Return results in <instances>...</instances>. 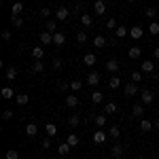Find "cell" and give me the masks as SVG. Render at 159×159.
<instances>
[{
  "label": "cell",
  "instance_id": "1",
  "mask_svg": "<svg viewBox=\"0 0 159 159\" xmlns=\"http://www.w3.org/2000/svg\"><path fill=\"white\" fill-rule=\"evenodd\" d=\"M106 138H108V132H102V129L93 132V142H96V144H104Z\"/></svg>",
  "mask_w": 159,
  "mask_h": 159
},
{
  "label": "cell",
  "instance_id": "2",
  "mask_svg": "<svg viewBox=\"0 0 159 159\" xmlns=\"http://www.w3.org/2000/svg\"><path fill=\"white\" fill-rule=\"evenodd\" d=\"M140 100H142V104L147 106V104H151V102L155 100V96H153V91H148V89H144V91H140Z\"/></svg>",
  "mask_w": 159,
  "mask_h": 159
},
{
  "label": "cell",
  "instance_id": "3",
  "mask_svg": "<svg viewBox=\"0 0 159 159\" xmlns=\"http://www.w3.org/2000/svg\"><path fill=\"white\" fill-rule=\"evenodd\" d=\"M100 81H102V79H100V74H98V72H89V74H87V85L98 87Z\"/></svg>",
  "mask_w": 159,
  "mask_h": 159
},
{
  "label": "cell",
  "instance_id": "4",
  "mask_svg": "<svg viewBox=\"0 0 159 159\" xmlns=\"http://www.w3.org/2000/svg\"><path fill=\"white\" fill-rule=\"evenodd\" d=\"M68 15H70V11H68L66 7H60V9L55 11V19H57V21H64V19H68Z\"/></svg>",
  "mask_w": 159,
  "mask_h": 159
},
{
  "label": "cell",
  "instance_id": "5",
  "mask_svg": "<svg viewBox=\"0 0 159 159\" xmlns=\"http://www.w3.org/2000/svg\"><path fill=\"white\" fill-rule=\"evenodd\" d=\"M64 102H66V106H68V108H76V106H79V96H66V98H64Z\"/></svg>",
  "mask_w": 159,
  "mask_h": 159
},
{
  "label": "cell",
  "instance_id": "6",
  "mask_svg": "<svg viewBox=\"0 0 159 159\" xmlns=\"http://www.w3.org/2000/svg\"><path fill=\"white\" fill-rule=\"evenodd\" d=\"M123 91H125V96H138V87H136V83H127V85L123 87Z\"/></svg>",
  "mask_w": 159,
  "mask_h": 159
},
{
  "label": "cell",
  "instance_id": "7",
  "mask_svg": "<svg viewBox=\"0 0 159 159\" xmlns=\"http://www.w3.org/2000/svg\"><path fill=\"white\" fill-rule=\"evenodd\" d=\"M110 155H112L115 159H119V157L123 155V147L119 144V142H115V144H112V148H110Z\"/></svg>",
  "mask_w": 159,
  "mask_h": 159
},
{
  "label": "cell",
  "instance_id": "8",
  "mask_svg": "<svg viewBox=\"0 0 159 159\" xmlns=\"http://www.w3.org/2000/svg\"><path fill=\"white\" fill-rule=\"evenodd\" d=\"M93 11L98 13V15H104V13H106V2H104V0H96V4H93Z\"/></svg>",
  "mask_w": 159,
  "mask_h": 159
},
{
  "label": "cell",
  "instance_id": "9",
  "mask_svg": "<svg viewBox=\"0 0 159 159\" xmlns=\"http://www.w3.org/2000/svg\"><path fill=\"white\" fill-rule=\"evenodd\" d=\"M81 24H83V28H91L93 17H91V15H87V13H81Z\"/></svg>",
  "mask_w": 159,
  "mask_h": 159
},
{
  "label": "cell",
  "instance_id": "10",
  "mask_svg": "<svg viewBox=\"0 0 159 159\" xmlns=\"http://www.w3.org/2000/svg\"><path fill=\"white\" fill-rule=\"evenodd\" d=\"M129 34H132V38H134V40H140L144 32H142V28H140V25H134V28L129 30Z\"/></svg>",
  "mask_w": 159,
  "mask_h": 159
},
{
  "label": "cell",
  "instance_id": "11",
  "mask_svg": "<svg viewBox=\"0 0 159 159\" xmlns=\"http://www.w3.org/2000/svg\"><path fill=\"white\" fill-rule=\"evenodd\" d=\"M127 55H129V60H138V57L142 55V49H140V47H129Z\"/></svg>",
  "mask_w": 159,
  "mask_h": 159
},
{
  "label": "cell",
  "instance_id": "12",
  "mask_svg": "<svg viewBox=\"0 0 159 159\" xmlns=\"http://www.w3.org/2000/svg\"><path fill=\"white\" fill-rule=\"evenodd\" d=\"M106 70L112 72V74H117V70H119V61L117 60H108L106 61Z\"/></svg>",
  "mask_w": 159,
  "mask_h": 159
},
{
  "label": "cell",
  "instance_id": "13",
  "mask_svg": "<svg viewBox=\"0 0 159 159\" xmlns=\"http://www.w3.org/2000/svg\"><path fill=\"white\" fill-rule=\"evenodd\" d=\"M96 61H98V57H96L93 53H85V55H83V64H85V66H93Z\"/></svg>",
  "mask_w": 159,
  "mask_h": 159
},
{
  "label": "cell",
  "instance_id": "14",
  "mask_svg": "<svg viewBox=\"0 0 159 159\" xmlns=\"http://www.w3.org/2000/svg\"><path fill=\"white\" fill-rule=\"evenodd\" d=\"M25 134L30 136V138H34V136L38 134V127H36V123H28V125H25Z\"/></svg>",
  "mask_w": 159,
  "mask_h": 159
},
{
  "label": "cell",
  "instance_id": "15",
  "mask_svg": "<svg viewBox=\"0 0 159 159\" xmlns=\"http://www.w3.org/2000/svg\"><path fill=\"white\" fill-rule=\"evenodd\" d=\"M140 70H142V72H153V70H155V64H153L151 60L142 61V64H140Z\"/></svg>",
  "mask_w": 159,
  "mask_h": 159
},
{
  "label": "cell",
  "instance_id": "16",
  "mask_svg": "<svg viewBox=\"0 0 159 159\" xmlns=\"http://www.w3.org/2000/svg\"><path fill=\"white\" fill-rule=\"evenodd\" d=\"M64 43H66V34L55 32V34H53V45H57V47H60V45H64Z\"/></svg>",
  "mask_w": 159,
  "mask_h": 159
},
{
  "label": "cell",
  "instance_id": "17",
  "mask_svg": "<svg viewBox=\"0 0 159 159\" xmlns=\"http://www.w3.org/2000/svg\"><path fill=\"white\" fill-rule=\"evenodd\" d=\"M117 102H106V106H104V115H112V112H117Z\"/></svg>",
  "mask_w": 159,
  "mask_h": 159
},
{
  "label": "cell",
  "instance_id": "18",
  "mask_svg": "<svg viewBox=\"0 0 159 159\" xmlns=\"http://www.w3.org/2000/svg\"><path fill=\"white\" fill-rule=\"evenodd\" d=\"M43 70H45V64H43L40 60H34V64H32V72H34V74H40Z\"/></svg>",
  "mask_w": 159,
  "mask_h": 159
},
{
  "label": "cell",
  "instance_id": "19",
  "mask_svg": "<svg viewBox=\"0 0 159 159\" xmlns=\"http://www.w3.org/2000/svg\"><path fill=\"white\" fill-rule=\"evenodd\" d=\"M47 32H51V34L57 32V19H47Z\"/></svg>",
  "mask_w": 159,
  "mask_h": 159
},
{
  "label": "cell",
  "instance_id": "20",
  "mask_svg": "<svg viewBox=\"0 0 159 159\" xmlns=\"http://www.w3.org/2000/svg\"><path fill=\"white\" fill-rule=\"evenodd\" d=\"M40 43H43V45H51V43H53V34H51V32H43V34H40Z\"/></svg>",
  "mask_w": 159,
  "mask_h": 159
},
{
  "label": "cell",
  "instance_id": "21",
  "mask_svg": "<svg viewBox=\"0 0 159 159\" xmlns=\"http://www.w3.org/2000/svg\"><path fill=\"white\" fill-rule=\"evenodd\" d=\"M91 102H93V104H102V102H104V96H102V91H98V89H96V91L91 93Z\"/></svg>",
  "mask_w": 159,
  "mask_h": 159
},
{
  "label": "cell",
  "instance_id": "22",
  "mask_svg": "<svg viewBox=\"0 0 159 159\" xmlns=\"http://www.w3.org/2000/svg\"><path fill=\"white\" fill-rule=\"evenodd\" d=\"M70 148H72V147H70L68 142H61L60 147H57V153H60L61 157H64V155H68V153H70Z\"/></svg>",
  "mask_w": 159,
  "mask_h": 159
},
{
  "label": "cell",
  "instance_id": "23",
  "mask_svg": "<svg viewBox=\"0 0 159 159\" xmlns=\"http://www.w3.org/2000/svg\"><path fill=\"white\" fill-rule=\"evenodd\" d=\"M4 76H7V81H13V79L17 76V68H15V66H9L7 72H4Z\"/></svg>",
  "mask_w": 159,
  "mask_h": 159
},
{
  "label": "cell",
  "instance_id": "24",
  "mask_svg": "<svg viewBox=\"0 0 159 159\" xmlns=\"http://www.w3.org/2000/svg\"><path fill=\"white\" fill-rule=\"evenodd\" d=\"M15 102H17L19 106H28V102H30V96H25V93H19V96L15 98Z\"/></svg>",
  "mask_w": 159,
  "mask_h": 159
},
{
  "label": "cell",
  "instance_id": "25",
  "mask_svg": "<svg viewBox=\"0 0 159 159\" xmlns=\"http://www.w3.org/2000/svg\"><path fill=\"white\" fill-rule=\"evenodd\" d=\"M119 85H121V79H119L117 74H112V76H110V81H108V87H110V89H117Z\"/></svg>",
  "mask_w": 159,
  "mask_h": 159
},
{
  "label": "cell",
  "instance_id": "26",
  "mask_svg": "<svg viewBox=\"0 0 159 159\" xmlns=\"http://www.w3.org/2000/svg\"><path fill=\"white\" fill-rule=\"evenodd\" d=\"M0 93H2V98H4V100L17 98V96H13V89H11V87H2V91H0Z\"/></svg>",
  "mask_w": 159,
  "mask_h": 159
},
{
  "label": "cell",
  "instance_id": "27",
  "mask_svg": "<svg viewBox=\"0 0 159 159\" xmlns=\"http://www.w3.org/2000/svg\"><path fill=\"white\" fill-rule=\"evenodd\" d=\"M153 125H155V123H151L148 119H142V121H140V129H142V132H151Z\"/></svg>",
  "mask_w": 159,
  "mask_h": 159
},
{
  "label": "cell",
  "instance_id": "28",
  "mask_svg": "<svg viewBox=\"0 0 159 159\" xmlns=\"http://www.w3.org/2000/svg\"><path fill=\"white\" fill-rule=\"evenodd\" d=\"M30 53H32V57H34V60H40V57L45 55V49H43V47H34Z\"/></svg>",
  "mask_w": 159,
  "mask_h": 159
},
{
  "label": "cell",
  "instance_id": "29",
  "mask_svg": "<svg viewBox=\"0 0 159 159\" xmlns=\"http://www.w3.org/2000/svg\"><path fill=\"white\" fill-rule=\"evenodd\" d=\"M93 123L98 125V129H102V127L106 125V115H98V117L93 119Z\"/></svg>",
  "mask_w": 159,
  "mask_h": 159
},
{
  "label": "cell",
  "instance_id": "30",
  "mask_svg": "<svg viewBox=\"0 0 159 159\" xmlns=\"http://www.w3.org/2000/svg\"><path fill=\"white\" fill-rule=\"evenodd\" d=\"M11 24H13V28H21L24 25V19L19 15H11Z\"/></svg>",
  "mask_w": 159,
  "mask_h": 159
},
{
  "label": "cell",
  "instance_id": "31",
  "mask_svg": "<svg viewBox=\"0 0 159 159\" xmlns=\"http://www.w3.org/2000/svg\"><path fill=\"white\" fill-rule=\"evenodd\" d=\"M132 112H134V117H142L144 115V104H136L132 108Z\"/></svg>",
  "mask_w": 159,
  "mask_h": 159
},
{
  "label": "cell",
  "instance_id": "32",
  "mask_svg": "<svg viewBox=\"0 0 159 159\" xmlns=\"http://www.w3.org/2000/svg\"><path fill=\"white\" fill-rule=\"evenodd\" d=\"M79 123H81V117H79V115H70V117H68V125H70V127H76Z\"/></svg>",
  "mask_w": 159,
  "mask_h": 159
},
{
  "label": "cell",
  "instance_id": "33",
  "mask_svg": "<svg viewBox=\"0 0 159 159\" xmlns=\"http://www.w3.org/2000/svg\"><path fill=\"white\" fill-rule=\"evenodd\" d=\"M119 134H121V129H119L117 125L108 127V136H110V138H115V140H117V138H119Z\"/></svg>",
  "mask_w": 159,
  "mask_h": 159
},
{
  "label": "cell",
  "instance_id": "34",
  "mask_svg": "<svg viewBox=\"0 0 159 159\" xmlns=\"http://www.w3.org/2000/svg\"><path fill=\"white\" fill-rule=\"evenodd\" d=\"M148 32H151L153 36H157V34H159V24H157V21H151V24H148Z\"/></svg>",
  "mask_w": 159,
  "mask_h": 159
},
{
  "label": "cell",
  "instance_id": "35",
  "mask_svg": "<svg viewBox=\"0 0 159 159\" xmlns=\"http://www.w3.org/2000/svg\"><path fill=\"white\" fill-rule=\"evenodd\" d=\"M66 142H68V144H70V147H79V136H76V134H70V136H68V140H66Z\"/></svg>",
  "mask_w": 159,
  "mask_h": 159
},
{
  "label": "cell",
  "instance_id": "36",
  "mask_svg": "<svg viewBox=\"0 0 159 159\" xmlns=\"http://www.w3.org/2000/svg\"><path fill=\"white\" fill-rule=\"evenodd\" d=\"M57 134V127H55V123H47V136L53 138V136Z\"/></svg>",
  "mask_w": 159,
  "mask_h": 159
},
{
  "label": "cell",
  "instance_id": "37",
  "mask_svg": "<svg viewBox=\"0 0 159 159\" xmlns=\"http://www.w3.org/2000/svg\"><path fill=\"white\" fill-rule=\"evenodd\" d=\"M21 11H24V4H21V2H15L13 9H11V15H19Z\"/></svg>",
  "mask_w": 159,
  "mask_h": 159
},
{
  "label": "cell",
  "instance_id": "38",
  "mask_svg": "<svg viewBox=\"0 0 159 159\" xmlns=\"http://www.w3.org/2000/svg\"><path fill=\"white\" fill-rule=\"evenodd\" d=\"M115 34H117V36H119V38L127 36V28H125V25H119V28L115 30Z\"/></svg>",
  "mask_w": 159,
  "mask_h": 159
},
{
  "label": "cell",
  "instance_id": "39",
  "mask_svg": "<svg viewBox=\"0 0 159 159\" xmlns=\"http://www.w3.org/2000/svg\"><path fill=\"white\" fill-rule=\"evenodd\" d=\"M76 43H79V45H85L87 43V32H79V34H76Z\"/></svg>",
  "mask_w": 159,
  "mask_h": 159
},
{
  "label": "cell",
  "instance_id": "40",
  "mask_svg": "<svg viewBox=\"0 0 159 159\" xmlns=\"http://www.w3.org/2000/svg\"><path fill=\"white\" fill-rule=\"evenodd\" d=\"M93 45H96V47H104V45H106V38L98 34V36L93 38Z\"/></svg>",
  "mask_w": 159,
  "mask_h": 159
},
{
  "label": "cell",
  "instance_id": "41",
  "mask_svg": "<svg viewBox=\"0 0 159 159\" xmlns=\"http://www.w3.org/2000/svg\"><path fill=\"white\" fill-rule=\"evenodd\" d=\"M4 159H19V153H17L15 148H11V151H7V155H4Z\"/></svg>",
  "mask_w": 159,
  "mask_h": 159
},
{
  "label": "cell",
  "instance_id": "42",
  "mask_svg": "<svg viewBox=\"0 0 159 159\" xmlns=\"http://www.w3.org/2000/svg\"><path fill=\"white\" fill-rule=\"evenodd\" d=\"M70 89H72V91H81V89H83V83H81V81H72V83H70Z\"/></svg>",
  "mask_w": 159,
  "mask_h": 159
},
{
  "label": "cell",
  "instance_id": "43",
  "mask_svg": "<svg viewBox=\"0 0 159 159\" xmlns=\"http://www.w3.org/2000/svg\"><path fill=\"white\" fill-rule=\"evenodd\" d=\"M51 68H53V70H60V68H61V60H60V57H55V60L51 61Z\"/></svg>",
  "mask_w": 159,
  "mask_h": 159
},
{
  "label": "cell",
  "instance_id": "44",
  "mask_svg": "<svg viewBox=\"0 0 159 159\" xmlns=\"http://www.w3.org/2000/svg\"><path fill=\"white\" fill-rule=\"evenodd\" d=\"M106 28H108V30H112V28L117 30V28H119V25H117V21H115V17H110L108 21H106Z\"/></svg>",
  "mask_w": 159,
  "mask_h": 159
},
{
  "label": "cell",
  "instance_id": "45",
  "mask_svg": "<svg viewBox=\"0 0 159 159\" xmlns=\"http://www.w3.org/2000/svg\"><path fill=\"white\" fill-rule=\"evenodd\" d=\"M155 15H159V11H155L153 7H148V9H147V17H148V19H153Z\"/></svg>",
  "mask_w": 159,
  "mask_h": 159
},
{
  "label": "cell",
  "instance_id": "46",
  "mask_svg": "<svg viewBox=\"0 0 159 159\" xmlns=\"http://www.w3.org/2000/svg\"><path fill=\"white\" fill-rule=\"evenodd\" d=\"M2 119H4V121L13 119V110H4V112H2Z\"/></svg>",
  "mask_w": 159,
  "mask_h": 159
},
{
  "label": "cell",
  "instance_id": "47",
  "mask_svg": "<svg viewBox=\"0 0 159 159\" xmlns=\"http://www.w3.org/2000/svg\"><path fill=\"white\" fill-rule=\"evenodd\" d=\"M140 79H142V74H140V72H132V83H138Z\"/></svg>",
  "mask_w": 159,
  "mask_h": 159
},
{
  "label": "cell",
  "instance_id": "48",
  "mask_svg": "<svg viewBox=\"0 0 159 159\" xmlns=\"http://www.w3.org/2000/svg\"><path fill=\"white\" fill-rule=\"evenodd\" d=\"M0 36H2V40H9V38H11V30H2Z\"/></svg>",
  "mask_w": 159,
  "mask_h": 159
},
{
  "label": "cell",
  "instance_id": "49",
  "mask_svg": "<svg viewBox=\"0 0 159 159\" xmlns=\"http://www.w3.org/2000/svg\"><path fill=\"white\" fill-rule=\"evenodd\" d=\"M49 15H51V11H49V9H40V17H45V19H49Z\"/></svg>",
  "mask_w": 159,
  "mask_h": 159
},
{
  "label": "cell",
  "instance_id": "50",
  "mask_svg": "<svg viewBox=\"0 0 159 159\" xmlns=\"http://www.w3.org/2000/svg\"><path fill=\"white\" fill-rule=\"evenodd\" d=\"M43 148H51V138H49V136L43 140Z\"/></svg>",
  "mask_w": 159,
  "mask_h": 159
},
{
  "label": "cell",
  "instance_id": "51",
  "mask_svg": "<svg viewBox=\"0 0 159 159\" xmlns=\"http://www.w3.org/2000/svg\"><path fill=\"white\" fill-rule=\"evenodd\" d=\"M60 89H61V91H66V89H70V83H60Z\"/></svg>",
  "mask_w": 159,
  "mask_h": 159
},
{
  "label": "cell",
  "instance_id": "52",
  "mask_svg": "<svg viewBox=\"0 0 159 159\" xmlns=\"http://www.w3.org/2000/svg\"><path fill=\"white\" fill-rule=\"evenodd\" d=\"M153 55H155V60H159V47H157L155 51H153Z\"/></svg>",
  "mask_w": 159,
  "mask_h": 159
},
{
  "label": "cell",
  "instance_id": "53",
  "mask_svg": "<svg viewBox=\"0 0 159 159\" xmlns=\"http://www.w3.org/2000/svg\"><path fill=\"white\" fill-rule=\"evenodd\" d=\"M155 127H157V129H159V117H157V121H155Z\"/></svg>",
  "mask_w": 159,
  "mask_h": 159
},
{
  "label": "cell",
  "instance_id": "54",
  "mask_svg": "<svg viewBox=\"0 0 159 159\" xmlns=\"http://www.w3.org/2000/svg\"><path fill=\"white\" fill-rule=\"evenodd\" d=\"M127 2H136V0H127Z\"/></svg>",
  "mask_w": 159,
  "mask_h": 159
}]
</instances>
